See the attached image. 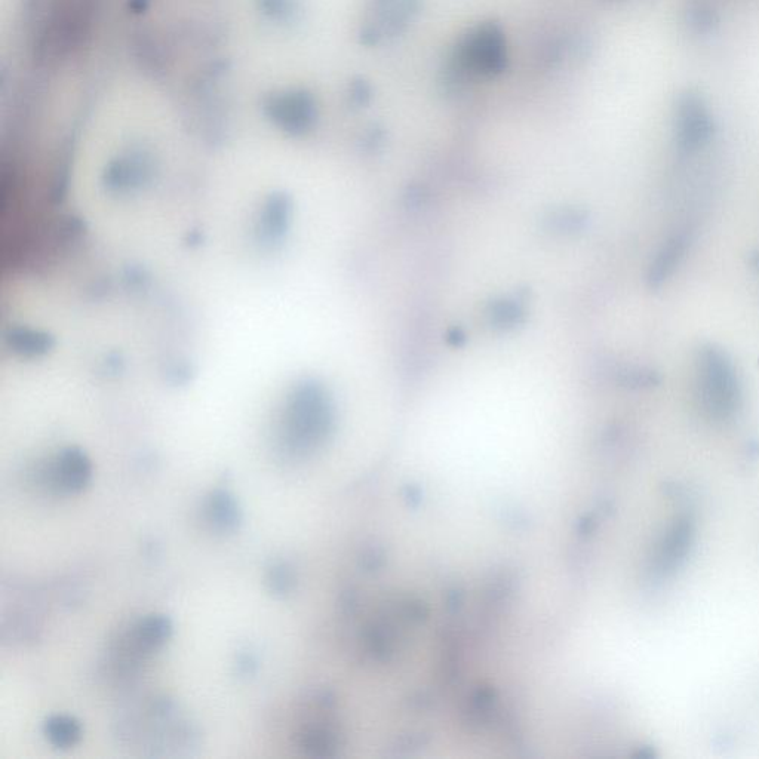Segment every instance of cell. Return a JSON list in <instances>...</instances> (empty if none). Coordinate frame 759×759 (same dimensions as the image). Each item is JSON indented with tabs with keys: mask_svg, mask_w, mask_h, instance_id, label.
<instances>
[{
	"mask_svg": "<svg viewBox=\"0 0 759 759\" xmlns=\"http://www.w3.org/2000/svg\"><path fill=\"white\" fill-rule=\"evenodd\" d=\"M257 669V660H255L254 654H241L238 659V671L242 675H253Z\"/></svg>",
	"mask_w": 759,
	"mask_h": 759,
	"instance_id": "cell-16",
	"label": "cell"
},
{
	"mask_svg": "<svg viewBox=\"0 0 759 759\" xmlns=\"http://www.w3.org/2000/svg\"><path fill=\"white\" fill-rule=\"evenodd\" d=\"M688 245H690V239L687 233H678L666 242L665 247L654 258L648 272V284L651 288H659L675 272Z\"/></svg>",
	"mask_w": 759,
	"mask_h": 759,
	"instance_id": "cell-9",
	"label": "cell"
},
{
	"mask_svg": "<svg viewBox=\"0 0 759 759\" xmlns=\"http://www.w3.org/2000/svg\"><path fill=\"white\" fill-rule=\"evenodd\" d=\"M43 734L55 748L69 749L81 740V722L69 715H54L43 724Z\"/></svg>",
	"mask_w": 759,
	"mask_h": 759,
	"instance_id": "cell-11",
	"label": "cell"
},
{
	"mask_svg": "<svg viewBox=\"0 0 759 759\" xmlns=\"http://www.w3.org/2000/svg\"><path fill=\"white\" fill-rule=\"evenodd\" d=\"M691 540V525L688 521H678L668 531L665 539L660 543L657 553V565L660 573H668L675 565L684 559Z\"/></svg>",
	"mask_w": 759,
	"mask_h": 759,
	"instance_id": "cell-10",
	"label": "cell"
},
{
	"mask_svg": "<svg viewBox=\"0 0 759 759\" xmlns=\"http://www.w3.org/2000/svg\"><path fill=\"white\" fill-rule=\"evenodd\" d=\"M48 476L49 485L58 493H79L91 481V460L81 448H64L49 466Z\"/></svg>",
	"mask_w": 759,
	"mask_h": 759,
	"instance_id": "cell-6",
	"label": "cell"
},
{
	"mask_svg": "<svg viewBox=\"0 0 759 759\" xmlns=\"http://www.w3.org/2000/svg\"><path fill=\"white\" fill-rule=\"evenodd\" d=\"M521 316L518 306L513 304V301H503L502 304L496 307V313L494 318L500 322V324L510 325L518 322V318Z\"/></svg>",
	"mask_w": 759,
	"mask_h": 759,
	"instance_id": "cell-15",
	"label": "cell"
},
{
	"mask_svg": "<svg viewBox=\"0 0 759 759\" xmlns=\"http://www.w3.org/2000/svg\"><path fill=\"white\" fill-rule=\"evenodd\" d=\"M296 585L293 568L287 562H272L266 571V586L269 592L275 596H287Z\"/></svg>",
	"mask_w": 759,
	"mask_h": 759,
	"instance_id": "cell-12",
	"label": "cell"
},
{
	"mask_svg": "<svg viewBox=\"0 0 759 759\" xmlns=\"http://www.w3.org/2000/svg\"><path fill=\"white\" fill-rule=\"evenodd\" d=\"M712 119L702 97L687 92L679 98L676 112V138L679 149L684 152L702 147L712 134Z\"/></svg>",
	"mask_w": 759,
	"mask_h": 759,
	"instance_id": "cell-5",
	"label": "cell"
},
{
	"mask_svg": "<svg viewBox=\"0 0 759 759\" xmlns=\"http://www.w3.org/2000/svg\"><path fill=\"white\" fill-rule=\"evenodd\" d=\"M264 112L278 127L290 134H304L316 121V104L306 91L273 94L264 100Z\"/></svg>",
	"mask_w": 759,
	"mask_h": 759,
	"instance_id": "cell-4",
	"label": "cell"
},
{
	"mask_svg": "<svg viewBox=\"0 0 759 759\" xmlns=\"http://www.w3.org/2000/svg\"><path fill=\"white\" fill-rule=\"evenodd\" d=\"M751 263L759 272V253L752 254Z\"/></svg>",
	"mask_w": 759,
	"mask_h": 759,
	"instance_id": "cell-17",
	"label": "cell"
},
{
	"mask_svg": "<svg viewBox=\"0 0 759 759\" xmlns=\"http://www.w3.org/2000/svg\"><path fill=\"white\" fill-rule=\"evenodd\" d=\"M700 404L708 416L727 420L739 410L740 386L730 359L715 346H703L697 358Z\"/></svg>",
	"mask_w": 759,
	"mask_h": 759,
	"instance_id": "cell-1",
	"label": "cell"
},
{
	"mask_svg": "<svg viewBox=\"0 0 759 759\" xmlns=\"http://www.w3.org/2000/svg\"><path fill=\"white\" fill-rule=\"evenodd\" d=\"M264 14L276 20H288L296 11V0H260Z\"/></svg>",
	"mask_w": 759,
	"mask_h": 759,
	"instance_id": "cell-14",
	"label": "cell"
},
{
	"mask_svg": "<svg viewBox=\"0 0 759 759\" xmlns=\"http://www.w3.org/2000/svg\"><path fill=\"white\" fill-rule=\"evenodd\" d=\"M620 383L633 389H645V387H654L660 384V376L654 371L645 370V368H629L619 374Z\"/></svg>",
	"mask_w": 759,
	"mask_h": 759,
	"instance_id": "cell-13",
	"label": "cell"
},
{
	"mask_svg": "<svg viewBox=\"0 0 759 759\" xmlns=\"http://www.w3.org/2000/svg\"><path fill=\"white\" fill-rule=\"evenodd\" d=\"M204 519L212 530L227 534L238 530L242 522V510L230 491L217 488L204 503Z\"/></svg>",
	"mask_w": 759,
	"mask_h": 759,
	"instance_id": "cell-8",
	"label": "cell"
},
{
	"mask_svg": "<svg viewBox=\"0 0 759 759\" xmlns=\"http://www.w3.org/2000/svg\"><path fill=\"white\" fill-rule=\"evenodd\" d=\"M506 64L505 38L496 24H484L470 32L457 48L453 72L459 73V82L466 76H493L502 72Z\"/></svg>",
	"mask_w": 759,
	"mask_h": 759,
	"instance_id": "cell-3",
	"label": "cell"
},
{
	"mask_svg": "<svg viewBox=\"0 0 759 759\" xmlns=\"http://www.w3.org/2000/svg\"><path fill=\"white\" fill-rule=\"evenodd\" d=\"M330 408L324 393L313 384H306L296 393L284 423V444L290 451L309 450L328 432Z\"/></svg>",
	"mask_w": 759,
	"mask_h": 759,
	"instance_id": "cell-2",
	"label": "cell"
},
{
	"mask_svg": "<svg viewBox=\"0 0 759 759\" xmlns=\"http://www.w3.org/2000/svg\"><path fill=\"white\" fill-rule=\"evenodd\" d=\"M419 8L420 0H373L376 24L365 27L364 38H371L376 43L384 35L399 32Z\"/></svg>",
	"mask_w": 759,
	"mask_h": 759,
	"instance_id": "cell-7",
	"label": "cell"
}]
</instances>
